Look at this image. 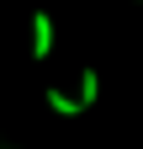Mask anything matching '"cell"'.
<instances>
[{
	"label": "cell",
	"instance_id": "3957f363",
	"mask_svg": "<svg viewBox=\"0 0 143 149\" xmlns=\"http://www.w3.org/2000/svg\"><path fill=\"white\" fill-rule=\"evenodd\" d=\"M96 96H101V74H96V69H85V74H80V107H90Z\"/></svg>",
	"mask_w": 143,
	"mask_h": 149
},
{
	"label": "cell",
	"instance_id": "7a4b0ae2",
	"mask_svg": "<svg viewBox=\"0 0 143 149\" xmlns=\"http://www.w3.org/2000/svg\"><path fill=\"white\" fill-rule=\"evenodd\" d=\"M43 96H48V107H53V112H58V117H74V112H85V107H80V96H64V91H58V85H48V91H43Z\"/></svg>",
	"mask_w": 143,
	"mask_h": 149
},
{
	"label": "cell",
	"instance_id": "6da1fadb",
	"mask_svg": "<svg viewBox=\"0 0 143 149\" xmlns=\"http://www.w3.org/2000/svg\"><path fill=\"white\" fill-rule=\"evenodd\" d=\"M48 53H53V16L48 11H37V16H32V59H48Z\"/></svg>",
	"mask_w": 143,
	"mask_h": 149
}]
</instances>
